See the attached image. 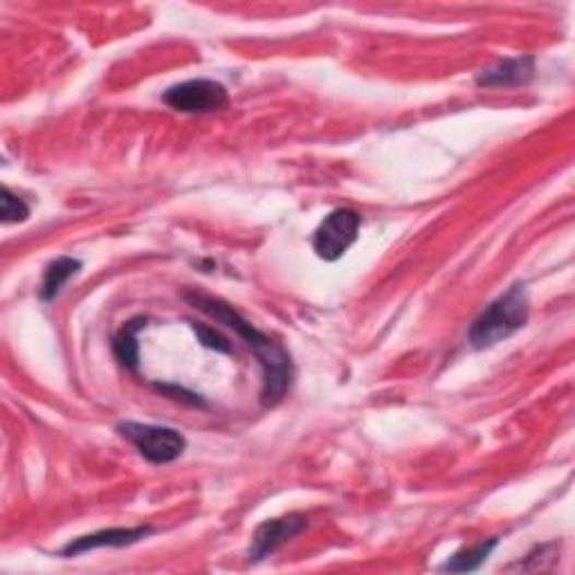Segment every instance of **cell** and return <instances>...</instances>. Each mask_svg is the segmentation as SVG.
<instances>
[{
  "instance_id": "1",
  "label": "cell",
  "mask_w": 575,
  "mask_h": 575,
  "mask_svg": "<svg viewBox=\"0 0 575 575\" xmlns=\"http://www.w3.org/2000/svg\"><path fill=\"white\" fill-rule=\"evenodd\" d=\"M187 303L194 306L196 311L205 313L207 318L216 320L218 324H225L227 328H232L237 335L245 339L248 347L254 351L261 369H263V390H261V405L263 407H275L279 405L292 382V360L284 347H279L277 342H273L265 333L254 328L235 306L225 303L223 299L209 297L205 292H184L182 295Z\"/></svg>"
},
{
  "instance_id": "2",
  "label": "cell",
  "mask_w": 575,
  "mask_h": 575,
  "mask_svg": "<svg viewBox=\"0 0 575 575\" xmlns=\"http://www.w3.org/2000/svg\"><path fill=\"white\" fill-rule=\"evenodd\" d=\"M530 315V301L522 284L513 286L506 295L494 299L488 309L472 322L468 331L470 347L477 351L490 349L515 335L526 326Z\"/></svg>"
},
{
  "instance_id": "3",
  "label": "cell",
  "mask_w": 575,
  "mask_h": 575,
  "mask_svg": "<svg viewBox=\"0 0 575 575\" xmlns=\"http://www.w3.org/2000/svg\"><path fill=\"white\" fill-rule=\"evenodd\" d=\"M118 432L135 445V450L153 466L173 464L182 456L187 441L178 430L160 428V426H142V423H120Z\"/></svg>"
},
{
  "instance_id": "4",
  "label": "cell",
  "mask_w": 575,
  "mask_h": 575,
  "mask_svg": "<svg viewBox=\"0 0 575 575\" xmlns=\"http://www.w3.org/2000/svg\"><path fill=\"white\" fill-rule=\"evenodd\" d=\"M362 218L354 209H335L331 212L313 235V250L320 259L333 263L347 254V250L358 241Z\"/></svg>"
},
{
  "instance_id": "5",
  "label": "cell",
  "mask_w": 575,
  "mask_h": 575,
  "mask_svg": "<svg viewBox=\"0 0 575 575\" xmlns=\"http://www.w3.org/2000/svg\"><path fill=\"white\" fill-rule=\"evenodd\" d=\"M163 101L178 112L205 115V112H216V110L227 108L229 95H227V88L218 82L189 80V82L171 86L163 95Z\"/></svg>"
},
{
  "instance_id": "6",
  "label": "cell",
  "mask_w": 575,
  "mask_h": 575,
  "mask_svg": "<svg viewBox=\"0 0 575 575\" xmlns=\"http://www.w3.org/2000/svg\"><path fill=\"white\" fill-rule=\"evenodd\" d=\"M309 526V519L299 513H290L286 517H277V519H267L263 522L256 530H254V538H252V547H250V562H261L267 555L277 553L284 544H288L290 540H295L297 535H301Z\"/></svg>"
},
{
  "instance_id": "7",
  "label": "cell",
  "mask_w": 575,
  "mask_h": 575,
  "mask_svg": "<svg viewBox=\"0 0 575 575\" xmlns=\"http://www.w3.org/2000/svg\"><path fill=\"white\" fill-rule=\"evenodd\" d=\"M148 535H153L151 526L97 530L93 535H84V538H76L70 544H65L61 549V555L63 558H76V555H84V553L97 551V549H124V547H133L142 540H146Z\"/></svg>"
},
{
  "instance_id": "8",
  "label": "cell",
  "mask_w": 575,
  "mask_h": 575,
  "mask_svg": "<svg viewBox=\"0 0 575 575\" xmlns=\"http://www.w3.org/2000/svg\"><path fill=\"white\" fill-rule=\"evenodd\" d=\"M535 80V57H508L500 59L477 76V86L481 88H519L528 86Z\"/></svg>"
},
{
  "instance_id": "9",
  "label": "cell",
  "mask_w": 575,
  "mask_h": 575,
  "mask_svg": "<svg viewBox=\"0 0 575 575\" xmlns=\"http://www.w3.org/2000/svg\"><path fill=\"white\" fill-rule=\"evenodd\" d=\"M146 318H135L129 324L120 328V333L112 339V354L118 358V362L129 369L137 371L140 364V347H137V333L146 326Z\"/></svg>"
},
{
  "instance_id": "10",
  "label": "cell",
  "mask_w": 575,
  "mask_h": 575,
  "mask_svg": "<svg viewBox=\"0 0 575 575\" xmlns=\"http://www.w3.org/2000/svg\"><path fill=\"white\" fill-rule=\"evenodd\" d=\"M82 271V261H76L72 256H59L55 259L44 273V284L41 290H38V297L44 301H55L61 292V288Z\"/></svg>"
},
{
  "instance_id": "11",
  "label": "cell",
  "mask_w": 575,
  "mask_h": 575,
  "mask_svg": "<svg viewBox=\"0 0 575 575\" xmlns=\"http://www.w3.org/2000/svg\"><path fill=\"white\" fill-rule=\"evenodd\" d=\"M496 544H500V540H496V538H490V540H481V542H477V544L470 547V549H462V551L454 553V555L441 566V571H450V573H470V571H477V568L490 558V553L496 549Z\"/></svg>"
},
{
  "instance_id": "12",
  "label": "cell",
  "mask_w": 575,
  "mask_h": 575,
  "mask_svg": "<svg viewBox=\"0 0 575 575\" xmlns=\"http://www.w3.org/2000/svg\"><path fill=\"white\" fill-rule=\"evenodd\" d=\"M27 218H29V207L25 205V201L14 196L10 187H3V191H0V220L10 225V223H25Z\"/></svg>"
},
{
  "instance_id": "13",
  "label": "cell",
  "mask_w": 575,
  "mask_h": 575,
  "mask_svg": "<svg viewBox=\"0 0 575 575\" xmlns=\"http://www.w3.org/2000/svg\"><path fill=\"white\" fill-rule=\"evenodd\" d=\"M194 331L199 335V342L203 344V347L212 349V351H218V354H232V347H229V342L218 335L216 331L207 328V326H201V324H194Z\"/></svg>"
},
{
  "instance_id": "14",
  "label": "cell",
  "mask_w": 575,
  "mask_h": 575,
  "mask_svg": "<svg viewBox=\"0 0 575 575\" xmlns=\"http://www.w3.org/2000/svg\"><path fill=\"white\" fill-rule=\"evenodd\" d=\"M153 387L160 390L165 396H171V398L184 403V405H191V407H207V403L199 394L187 392V390H182L178 385H167V382L163 385V382H156V385H153Z\"/></svg>"
}]
</instances>
